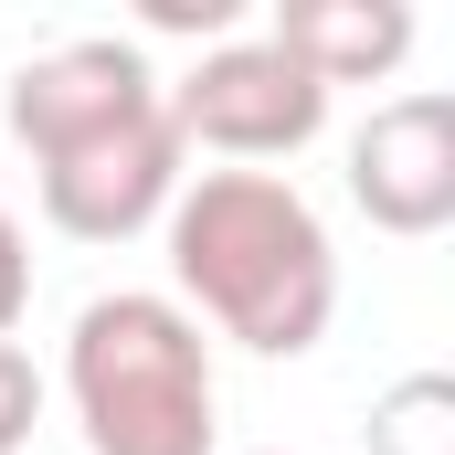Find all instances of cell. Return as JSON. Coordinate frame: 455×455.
Here are the masks:
<instances>
[{
  "label": "cell",
  "mask_w": 455,
  "mask_h": 455,
  "mask_svg": "<svg viewBox=\"0 0 455 455\" xmlns=\"http://www.w3.org/2000/svg\"><path fill=\"white\" fill-rule=\"evenodd\" d=\"M159 223H170V275L191 297V329H223L254 360H307L329 339L339 254L286 170H202Z\"/></svg>",
  "instance_id": "6da1fadb"
},
{
  "label": "cell",
  "mask_w": 455,
  "mask_h": 455,
  "mask_svg": "<svg viewBox=\"0 0 455 455\" xmlns=\"http://www.w3.org/2000/svg\"><path fill=\"white\" fill-rule=\"evenodd\" d=\"M64 403L85 424V455H212V435H223L212 339L191 329L180 297H148V286H116L75 318Z\"/></svg>",
  "instance_id": "7a4b0ae2"
},
{
  "label": "cell",
  "mask_w": 455,
  "mask_h": 455,
  "mask_svg": "<svg viewBox=\"0 0 455 455\" xmlns=\"http://www.w3.org/2000/svg\"><path fill=\"white\" fill-rule=\"evenodd\" d=\"M170 96V127H180V148H212V159H297L318 127H329V85L297 64V53H275L265 32L254 43H212L180 85H159Z\"/></svg>",
  "instance_id": "3957f363"
},
{
  "label": "cell",
  "mask_w": 455,
  "mask_h": 455,
  "mask_svg": "<svg viewBox=\"0 0 455 455\" xmlns=\"http://www.w3.org/2000/svg\"><path fill=\"white\" fill-rule=\"evenodd\" d=\"M191 148H180V127H170V96L148 116H127L107 138H75V148H53V159H32L43 170V223L75 233V243H127V233H148L170 202H180V170Z\"/></svg>",
  "instance_id": "277c9868"
},
{
  "label": "cell",
  "mask_w": 455,
  "mask_h": 455,
  "mask_svg": "<svg viewBox=\"0 0 455 455\" xmlns=\"http://www.w3.org/2000/svg\"><path fill=\"white\" fill-rule=\"evenodd\" d=\"M349 202L381 233L424 243V233L455 223V96H392L371 107V127L349 138Z\"/></svg>",
  "instance_id": "5b68a950"
},
{
  "label": "cell",
  "mask_w": 455,
  "mask_h": 455,
  "mask_svg": "<svg viewBox=\"0 0 455 455\" xmlns=\"http://www.w3.org/2000/svg\"><path fill=\"white\" fill-rule=\"evenodd\" d=\"M159 107V75H148V53L138 43H116V32H85V43H53V53H32L21 75H11V138L32 148V159H53V148H75V138H107L127 116Z\"/></svg>",
  "instance_id": "8992f818"
},
{
  "label": "cell",
  "mask_w": 455,
  "mask_h": 455,
  "mask_svg": "<svg viewBox=\"0 0 455 455\" xmlns=\"http://www.w3.org/2000/svg\"><path fill=\"white\" fill-rule=\"evenodd\" d=\"M265 43L297 53L318 85H371V75H392L413 53V11L403 0H286Z\"/></svg>",
  "instance_id": "52a82bcc"
},
{
  "label": "cell",
  "mask_w": 455,
  "mask_h": 455,
  "mask_svg": "<svg viewBox=\"0 0 455 455\" xmlns=\"http://www.w3.org/2000/svg\"><path fill=\"white\" fill-rule=\"evenodd\" d=\"M371 455H455V371H403L371 403Z\"/></svg>",
  "instance_id": "ba28073f"
},
{
  "label": "cell",
  "mask_w": 455,
  "mask_h": 455,
  "mask_svg": "<svg viewBox=\"0 0 455 455\" xmlns=\"http://www.w3.org/2000/svg\"><path fill=\"white\" fill-rule=\"evenodd\" d=\"M32 424H43V371H32V349L0 339V455L32 445Z\"/></svg>",
  "instance_id": "9c48e42d"
},
{
  "label": "cell",
  "mask_w": 455,
  "mask_h": 455,
  "mask_svg": "<svg viewBox=\"0 0 455 455\" xmlns=\"http://www.w3.org/2000/svg\"><path fill=\"white\" fill-rule=\"evenodd\" d=\"M21 307H32V243H21L11 212H0V339L21 329Z\"/></svg>",
  "instance_id": "30bf717a"
},
{
  "label": "cell",
  "mask_w": 455,
  "mask_h": 455,
  "mask_svg": "<svg viewBox=\"0 0 455 455\" xmlns=\"http://www.w3.org/2000/svg\"><path fill=\"white\" fill-rule=\"evenodd\" d=\"M233 11H243V0H148L159 32H212V43H233Z\"/></svg>",
  "instance_id": "8fae6325"
},
{
  "label": "cell",
  "mask_w": 455,
  "mask_h": 455,
  "mask_svg": "<svg viewBox=\"0 0 455 455\" xmlns=\"http://www.w3.org/2000/svg\"><path fill=\"white\" fill-rule=\"evenodd\" d=\"M254 455H286V445H254Z\"/></svg>",
  "instance_id": "7c38bea8"
}]
</instances>
